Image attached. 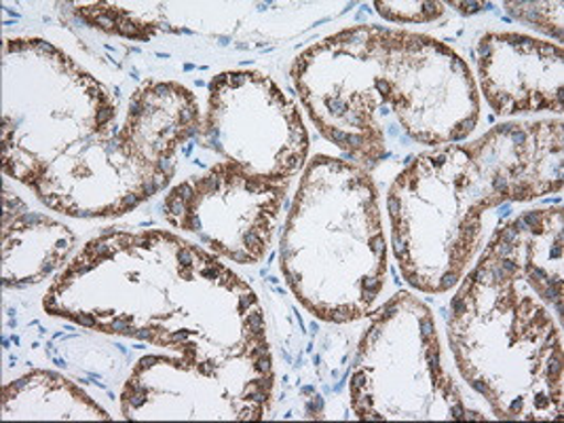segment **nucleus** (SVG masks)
<instances>
[{"label": "nucleus", "mask_w": 564, "mask_h": 423, "mask_svg": "<svg viewBox=\"0 0 564 423\" xmlns=\"http://www.w3.org/2000/svg\"><path fill=\"white\" fill-rule=\"evenodd\" d=\"M2 422H108L112 415L68 377L30 370L2 388Z\"/></svg>", "instance_id": "ddd939ff"}, {"label": "nucleus", "mask_w": 564, "mask_h": 423, "mask_svg": "<svg viewBox=\"0 0 564 423\" xmlns=\"http://www.w3.org/2000/svg\"><path fill=\"white\" fill-rule=\"evenodd\" d=\"M377 13L393 24H430L444 15L442 2H375Z\"/></svg>", "instance_id": "2eb2a0df"}, {"label": "nucleus", "mask_w": 564, "mask_h": 423, "mask_svg": "<svg viewBox=\"0 0 564 423\" xmlns=\"http://www.w3.org/2000/svg\"><path fill=\"white\" fill-rule=\"evenodd\" d=\"M563 121H512L469 144L412 158L387 193L391 248L414 291L462 282L485 238V214L563 191Z\"/></svg>", "instance_id": "39448f33"}, {"label": "nucleus", "mask_w": 564, "mask_h": 423, "mask_svg": "<svg viewBox=\"0 0 564 423\" xmlns=\"http://www.w3.org/2000/svg\"><path fill=\"white\" fill-rule=\"evenodd\" d=\"M563 208L524 212L492 234L451 301L457 370L499 420H563Z\"/></svg>", "instance_id": "20e7f679"}, {"label": "nucleus", "mask_w": 564, "mask_h": 423, "mask_svg": "<svg viewBox=\"0 0 564 423\" xmlns=\"http://www.w3.org/2000/svg\"><path fill=\"white\" fill-rule=\"evenodd\" d=\"M47 314L165 347L267 417L273 356L257 292L206 248L163 229L91 238L45 294Z\"/></svg>", "instance_id": "f03ea898"}, {"label": "nucleus", "mask_w": 564, "mask_h": 423, "mask_svg": "<svg viewBox=\"0 0 564 423\" xmlns=\"http://www.w3.org/2000/svg\"><path fill=\"white\" fill-rule=\"evenodd\" d=\"M197 140L220 161L267 181L292 183L308 161L299 106L257 70H227L209 80Z\"/></svg>", "instance_id": "6e6552de"}, {"label": "nucleus", "mask_w": 564, "mask_h": 423, "mask_svg": "<svg viewBox=\"0 0 564 423\" xmlns=\"http://www.w3.org/2000/svg\"><path fill=\"white\" fill-rule=\"evenodd\" d=\"M516 20L556 36L563 43V2H506Z\"/></svg>", "instance_id": "4468645a"}, {"label": "nucleus", "mask_w": 564, "mask_h": 423, "mask_svg": "<svg viewBox=\"0 0 564 423\" xmlns=\"http://www.w3.org/2000/svg\"><path fill=\"white\" fill-rule=\"evenodd\" d=\"M199 126L197 96L176 80H147L121 115L115 94L50 41L2 47V172L50 210H135L172 183Z\"/></svg>", "instance_id": "f257e3e1"}, {"label": "nucleus", "mask_w": 564, "mask_h": 423, "mask_svg": "<svg viewBox=\"0 0 564 423\" xmlns=\"http://www.w3.org/2000/svg\"><path fill=\"white\" fill-rule=\"evenodd\" d=\"M290 181L252 176L232 163L216 161L163 199L165 220L204 243L207 252L237 264H258L273 246Z\"/></svg>", "instance_id": "1a4fd4ad"}, {"label": "nucleus", "mask_w": 564, "mask_h": 423, "mask_svg": "<svg viewBox=\"0 0 564 423\" xmlns=\"http://www.w3.org/2000/svg\"><path fill=\"white\" fill-rule=\"evenodd\" d=\"M290 77L317 132L366 170L412 144L462 142L480 121L469 66L421 32L345 28L301 53Z\"/></svg>", "instance_id": "7ed1b4c3"}, {"label": "nucleus", "mask_w": 564, "mask_h": 423, "mask_svg": "<svg viewBox=\"0 0 564 423\" xmlns=\"http://www.w3.org/2000/svg\"><path fill=\"white\" fill-rule=\"evenodd\" d=\"M349 402L361 422H485L467 406L442 365L432 310L398 292L359 339L349 377Z\"/></svg>", "instance_id": "0eeeda50"}, {"label": "nucleus", "mask_w": 564, "mask_h": 423, "mask_svg": "<svg viewBox=\"0 0 564 423\" xmlns=\"http://www.w3.org/2000/svg\"><path fill=\"white\" fill-rule=\"evenodd\" d=\"M288 289L311 316H372L386 289L387 241L372 174L349 159L307 161L280 241Z\"/></svg>", "instance_id": "423d86ee"}, {"label": "nucleus", "mask_w": 564, "mask_h": 423, "mask_svg": "<svg viewBox=\"0 0 564 423\" xmlns=\"http://www.w3.org/2000/svg\"><path fill=\"white\" fill-rule=\"evenodd\" d=\"M482 96L499 117L563 115L561 45L520 32H488L476 47Z\"/></svg>", "instance_id": "9b49d317"}, {"label": "nucleus", "mask_w": 564, "mask_h": 423, "mask_svg": "<svg viewBox=\"0 0 564 423\" xmlns=\"http://www.w3.org/2000/svg\"><path fill=\"white\" fill-rule=\"evenodd\" d=\"M77 234L43 212L30 210L26 202L2 191V286L28 289L52 278L70 263Z\"/></svg>", "instance_id": "f8f14e48"}, {"label": "nucleus", "mask_w": 564, "mask_h": 423, "mask_svg": "<svg viewBox=\"0 0 564 423\" xmlns=\"http://www.w3.org/2000/svg\"><path fill=\"white\" fill-rule=\"evenodd\" d=\"M121 415L133 422H260L250 404L180 356H144L121 392Z\"/></svg>", "instance_id": "9d476101"}]
</instances>
